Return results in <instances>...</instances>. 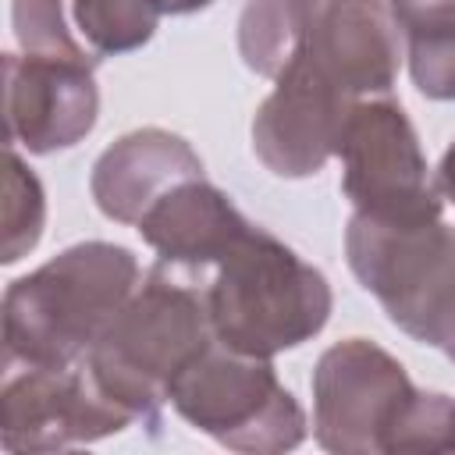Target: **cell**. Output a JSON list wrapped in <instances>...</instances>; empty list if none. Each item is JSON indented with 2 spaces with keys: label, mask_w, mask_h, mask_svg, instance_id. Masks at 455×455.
I'll return each mask as SVG.
<instances>
[{
  "label": "cell",
  "mask_w": 455,
  "mask_h": 455,
  "mask_svg": "<svg viewBox=\"0 0 455 455\" xmlns=\"http://www.w3.org/2000/svg\"><path fill=\"white\" fill-rule=\"evenodd\" d=\"M313 437L334 455L451 451L455 398L419 391L377 341L345 338L313 366Z\"/></svg>",
  "instance_id": "1"
},
{
  "label": "cell",
  "mask_w": 455,
  "mask_h": 455,
  "mask_svg": "<svg viewBox=\"0 0 455 455\" xmlns=\"http://www.w3.org/2000/svg\"><path fill=\"white\" fill-rule=\"evenodd\" d=\"M139 259L114 242H78L4 291V363L75 366L139 288Z\"/></svg>",
  "instance_id": "2"
},
{
  "label": "cell",
  "mask_w": 455,
  "mask_h": 455,
  "mask_svg": "<svg viewBox=\"0 0 455 455\" xmlns=\"http://www.w3.org/2000/svg\"><path fill=\"white\" fill-rule=\"evenodd\" d=\"M213 341L206 284L174 263H156L103 338L85 355L96 384L135 416L139 427H160L171 384Z\"/></svg>",
  "instance_id": "3"
},
{
  "label": "cell",
  "mask_w": 455,
  "mask_h": 455,
  "mask_svg": "<svg viewBox=\"0 0 455 455\" xmlns=\"http://www.w3.org/2000/svg\"><path fill=\"white\" fill-rule=\"evenodd\" d=\"M331 306L327 277L259 224L217 259L206 281L213 338L249 355L274 359L316 338L331 320Z\"/></svg>",
  "instance_id": "4"
},
{
  "label": "cell",
  "mask_w": 455,
  "mask_h": 455,
  "mask_svg": "<svg viewBox=\"0 0 455 455\" xmlns=\"http://www.w3.org/2000/svg\"><path fill=\"white\" fill-rule=\"evenodd\" d=\"M345 259L398 331L455 363V228L444 217L384 224L352 213Z\"/></svg>",
  "instance_id": "5"
},
{
  "label": "cell",
  "mask_w": 455,
  "mask_h": 455,
  "mask_svg": "<svg viewBox=\"0 0 455 455\" xmlns=\"http://www.w3.org/2000/svg\"><path fill=\"white\" fill-rule=\"evenodd\" d=\"M171 405L188 427L245 455H281L309 434V419L277 380L274 363L217 338L171 384Z\"/></svg>",
  "instance_id": "6"
},
{
  "label": "cell",
  "mask_w": 455,
  "mask_h": 455,
  "mask_svg": "<svg viewBox=\"0 0 455 455\" xmlns=\"http://www.w3.org/2000/svg\"><path fill=\"white\" fill-rule=\"evenodd\" d=\"M341 192L355 213L384 224L444 217V196L427 167L419 135L391 96H366L348 110L341 132Z\"/></svg>",
  "instance_id": "7"
},
{
  "label": "cell",
  "mask_w": 455,
  "mask_h": 455,
  "mask_svg": "<svg viewBox=\"0 0 455 455\" xmlns=\"http://www.w3.org/2000/svg\"><path fill=\"white\" fill-rule=\"evenodd\" d=\"M128 427H139L135 416L96 384L85 359L75 366L4 363L0 441L7 451H64Z\"/></svg>",
  "instance_id": "8"
},
{
  "label": "cell",
  "mask_w": 455,
  "mask_h": 455,
  "mask_svg": "<svg viewBox=\"0 0 455 455\" xmlns=\"http://www.w3.org/2000/svg\"><path fill=\"white\" fill-rule=\"evenodd\" d=\"M306 64L352 100L387 96L402 64V32L384 0H299V50Z\"/></svg>",
  "instance_id": "9"
},
{
  "label": "cell",
  "mask_w": 455,
  "mask_h": 455,
  "mask_svg": "<svg viewBox=\"0 0 455 455\" xmlns=\"http://www.w3.org/2000/svg\"><path fill=\"white\" fill-rule=\"evenodd\" d=\"M92 60L4 53V117L7 146L36 156L78 146L100 117Z\"/></svg>",
  "instance_id": "10"
},
{
  "label": "cell",
  "mask_w": 455,
  "mask_h": 455,
  "mask_svg": "<svg viewBox=\"0 0 455 455\" xmlns=\"http://www.w3.org/2000/svg\"><path fill=\"white\" fill-rule=\"evenodd\" d=\"M359 100L306 64H288L256 107L252 153L277 178H309L341 149L348 110Z\"/></svg>",
  "instance_id": "11"
},
{
  "label": "cell",
  "mask_w": 455,
  "mask_h": 455,
  "mask_svg": "<svg viewBox=\"0 0 455 455\" xmlns=\"http://www.w3.org/2000/svg\"><path fill=\"white\" fill-rule=\"evenodd\" d=\"M192 178H203V160L181 135L167 128H135L96 156L89 192L103 217L139 224L160 196Z\"/></svg>",
  "instance_id": "12"
},
{
  "label": "cell",
  "mask_w": 455,
  "mask_h": 455,
  "mask_svg": "<svg viewBox=\"0 0 455 455\" xmlns=\"http://www.w3.org/2000/svg\"><path fill=\"white\" fill-rule=\"evenodd\" d=\"M252 228V220L231 203L228 192L206 178H192L160 196L135 231L164 259L188 274L213 270L217 259Z\"/></svg>",
  "instance_id": "13"
},
{
  "label": "cell",
  "mask_w": 455,
  "mask_h": 455,
  "mask_svg": "<svg viewBox=\"0 0 455 455\" xmlns=\"http://www.w3.org/2000/svg\"><path fill=\"white\" fill-rule=\"evenodd\" d=\"M412 85L427 100H455V0H387Z\"/></svg>",
  "instance_id": "14"
},
{
  "label": "cell",
  "mask_w": 455,
  "mask_h": 455,
  "mask_svg": "<svg viewBox=\"0 0 455 455\" xmlns=\"http://www.w3.org/2000/svg\"><path fill=\"white\" fill-rule=\"evenodd\" d=\"M167 14V0H71V21L96 57L146 46Z\"/></svg>",
  "instance_id": "15"
},
{
  "label": "cell",
  "mask_w": 455,
  "mask_h": 455,
  "mask_svg": "<svg viewBox=\"0 0 455 455\" xmlns=\"http://www.w3.org/2000/svg\"><path fill=\"white\" fill-rule=\"evenodd\" d=\"M299 50V0H245L238 14V53L249 71L277 78Z\"/></svg>",
  "instance_id": "16"
},
{
  "label": "cell",
  "mask_w": 455,
  "mask_h": 455,
  "mask_svg": "<svg viewBox=\"0 0 455 455\" xmlns=\"http://www.w3.org/2000/svg\"><path fill=\"white\" fill-rule=\"evenodd\" d=\"M46 224V196L39 178L25 167V160L7 146V174H4V263H18L43 238Z\"/></svg>",
  "instance_id": "17"
},
{
  "label": "cell",
  "mask_w": 455,
  "mask_h": 455,
  "mask_svg": "<svg viewBox=\"0 0 455 455\" xmlns=\"http://www.w3.org/2000/svg\"><path fill=\"white\" fill-rule=\"evenodd\" d=\"M71 0H11V21H14V39L25 53L32 57H68V60H92L100 57L78 39L68 25Z\"/></svg>",
  "instance_id": "18"
},
{
  "label": "cell",
  "mask_w": 455,
  "mask_h": 455,
  "mask_svg": "<svg viewBox=\"0 0 455 455\" xmlns=\"http://www.w3.org/2000/svg\"><path fill=\"white\" fill-rule=\"evenodd\" d=\"M437 185H441V196L455 206V142L444 149L441 156V167H437Z\"/></svg>",
  "instance_id": "19"
},
{
  "label": "cell",
  "mask_w": 455,
  "mask_h": 455,
  "mask_svg": "<svg viewBox=\"0 0 455 455\" xmlns=\"http://www.w3.org/2000/svg\"><path fill=\"white\" fill-rule=\"evenodd\" d=\"M213 0H167V14H196L203 7H210Z\"/></svg>",
  "instance_id": "20"
},
{
  "label": "cell",
  "mask_w": 455,
  "mask_h": 455,
  "mask_svg": "<svg viewBox=\"0 0 455 455\" xmlns=\"http://www.w3.org/2000/svg\"><path fill=\"white\" fill-rule=\"evenodd\" d=\"M451 451H455V434H451Z\"/></svg>",
  "instance_id": "21"
}]
</instances>
